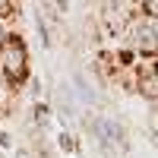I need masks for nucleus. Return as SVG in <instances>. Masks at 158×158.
Instances as JSON below:
<instances>
[{
  "instance_id": "f257e3e1",
  "label": "nucleus",
  "mask_w": 158,
  "mask_h": 158,
  "mask_svg": "<svg viewBox=\"0 0 158 158\" xmlns=\"http://www.w3.org/2000/svg\"><path fill=\"white\" fill-rule=\"evenodd\" d=\"M32 79V54L29 44L19 32L10 35V41L0 48V85H6L10 92H19Z\"/></svg>"
},
{
  "instance_id": "f03ea898",
  "label": "nucleus",
  "mask_w": 158,
  "mask_h": 158,
  "mask_svg": "<svg viewBox=\"0 0 158 158\" xmlns=\"http://www.w3.org/2000/svg\"><path fill=\"white\" fill-rule=\"evenodd\" d=\"M29 117L35 120V127H48L51 120H54V108H51L48 101H32V108H29Z\"/></svg>"
},
{
  "instance_id": "7ed1b4c3",
  "label": "nucleus",
  "mask_w": 158,
  "mask_h": 158,
  "mask_svg": "<svg viewBox=\"0 0 158 158\" xmlns=\"http://www.w3.org/2000/svg\"><path fill=\"white\" fill-rule=\"evenodd\" d=\"M57 149H60L63 155H73V152L79 149V139L70 133V130H60V133H57Z\"/></svg>"
},
{
  "instance_id": "20e7f679",
  "label": "nucleus",
  "mask_w": 158,
  "mask_h": 158,
  "mask_svg": "<svg viewBox=\"0 0 158 158\" xmlns=\"http://www.w3.org/2000/svg\"><path fill=\"white\" fill-rule=\"evenodd\" d=\"M25 92H29V98H32V101H41V79L32 76L29 82H25Z\"/></svg>"
},
{
  "instance_id": "39448f33",
  "label": "nucleus",
  "mask_w": 158,
  "mask_h": 158,
  "mask_svg": "<svg viewBox=\"0 0 158 158\" xmlns=\"http://www.w3.org/2000/svg\"><path fill=\"white\" fill-rule=\"evenodd\" d=\"M10 35H13V32H10V25H6V22H0V48L10 41Z\"/></svg>"
},
{
  "instance_id": "423d86ee",
  "label": "nucleus",
  "mask_w": 158,
  "mask_h": 158,
  "mask_svg": "<svg viewBox=\"0 0 158 158\" xmlns=\"http://www.w3.org/2000/svg\"><path fill=\"white\" fill-rule=\"evenodd\" d=\"M155 76H158V60H155Z\"/></svg>"
}]
</instances>
